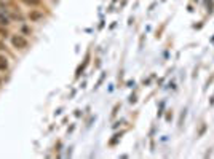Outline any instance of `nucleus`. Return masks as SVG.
I'll return each mask as SVG.
<instances>
[{"label": "nucleus", "mask_w": 214, "mask_h": 159, "mask_svg": "<svg viewBox=\"0 0 214 159\" xmlns=\"http://www.w3.org/2000/svg\"><path fill=\"white\" fill-rule=\"evenodd\" d=\"M11 43H13V46H15V48H18V49L27 48V40H26L22 35H15V37L11 38Z\"/></svg>", "instance_id": "1"}, {"label": "nucleus", "mask_w": 214, "mask_h": 159, "mask_svg": "<svg viewBox=\"0 0 214 159\" xmlns=\"http://www.w3.org/2000/svg\"><path fill=\"white\" fill-rule=\"evenodd\" d=\"M7 67H8L7 57L5 56H0V70H7Z\"/></svg>", "instance_id": "2"}, {"label": "nucleus", "mask_w": 214, "mask_h": 159, "mask_svg": "<svg viewBox=\"0 0 214 159\" xmlns=\"http://www.w3.org/2000/svg\"><path fill=\"white\" fill-rule=\"evenodd\" d=\"M22 3H26V5L29 7H35V5H40V0H21Z\"/></svg>", "instance_id": "3"}, {"label": "nucleus", "mask_w": 214, "mask_h": 159, "mask_svg": "<svg viewBox=\"0 0 214 159\" xmlns=\"http://www.w3.org/2000/svg\"><path fill=\"white\" fill-rule=\"evenodd\" d=\"M7 24H8V19H7V16L0 15V26H7Z\"/></svg>", "instance_id": "4"}, {"label": "nucleus", "mask_w": 214, "mask_h": 159, "mask_svg": "<svg viewBox=\"0 0 214 159\" xmlns=\"http://www.w3.org/2000/svg\"><path fill=\"white\" fill-rule=\"evenodd\" d=\"M39 18H42V13H37V11L30 13V19H39Z\"/></svg>", "instance_id": "5"}, {"label": "nucleus", "mask_w": 214, "mask_h": 159, "mask_svg": "<svg viewBox=\"0 0 214 159\" xmlns=\"http://www.w3.org/2000/svg\"><path fill=\"white\" fill-rule=\"evenodd\" d=\"M0 49H5V45H3L2 41H0Z\"/></svg>", "instance_id": "6"}, {"label": "nucleus", "mask_w": 214, "mask_h": 159, "mask_svg": "<svg viewBox=\"0 0 214 159\" xmlns=\"http://www.w3.org/2000/svg\"><path fill=\"white\" fill-rule=\"evenodd\" d=\"M0 83H2V80H0Z\"/></svg>", "instance_id": "7"}]
</instances>
